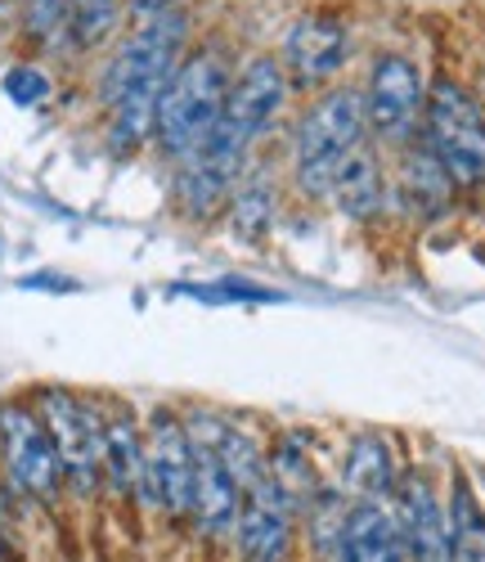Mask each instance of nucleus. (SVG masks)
<instances>
[{
  "instance_id": "obj_1",
  "label": "nucleus",
  "mask_w": 485,
  "mask_h": 562,
  "mask_svg": "<svg viewBox=\"0 0 485 562\" xmlns=\"http://www.w3.org/2000/svg\"><path fill=\"white\" fill-rule=\"evenodd\" d=\"M283 100H287V72L270 55H257L229 81L216 131L203 139L199 154L176 167V203L184 216L212 221L221 207H229L257 139L274 126Z\"/></svg>"
},
{
  "instance_id": "obj_2",
  "label": "nucleus",
  "mask_w": 485,
  "mask_h": 562,
  "mask_svg": "<svg viewBox=\"0 0 485 562\" xmlns=\"http://www.w3.org/2000/svg\"><path fill=\"white\" fill-rule=\"evenodd\" d=\"M189 36V19L180 10H158L144 14L139 27L117 45V55L104 72V104L113 109L109 139L117 154H135L144 139L154 135L158 122V100L180 68V50Z\"/></svg>"
},
{
  "instance_id": "obj_3",
  "label": "nucleus",
  "mask_w": 485,
  "mask_h": 562,
  "mask_svg": "<svg viewBox=\"0 0 485 562\" xmlns=\"http://www.w3.org/2000/svg\"><path fill=\"white\" fill-rule=\"evenodd\" d=\"M364 95L351 86H337L328 95H319L306 117L297 122L293 135V180L306 199H328L332 180L342 176V167L364 149Z\"/></svg>"
},
{
  "instance_id": "obj_4",
  "label": "nucleus",
  "mask_w": 485,
  "mask_h": 562,
  "mask_svg": "<svg viewBox=\"0 0 485 562\" xmlns=\"http://www.w3.org/2000/svg\"><path fill=\"white\" fill-rule=\"evenodd\" d=\"M229 81H234V72L221 50H199V55L180 59V68L171 72L162 100H158V122H154V135L167 158L184 162L203 149V139L221 122Z\"/></svg>"
},
{
  "instance_id": "obj_5",
  "label": "nucleus",
  "mask_w": 485,
  "mask_h": 562,
  "mask_svg": "<svg viewBox=\"0 0 485 562\" xmlns=\"http://www.w3.org/2000/svg\"><path fill=\"white\" fill-rule=\"evenodd\" d=\"M32 409L45 424L64 468V491L81 504H90L104 491V432H100V409L86 396L68 387H41L32 396Z\"/></svg>"
},
{
  "instance_id": "obj_6",
  "label": "nucleus",
  "mask_w": 485,
  "mask_h": 562,
  "mask_svg": "<svg viewBox=\"0 0 485 562\" xmlns=\"http://www.w3.org/2000/svg\"><path fill=\"white\" fill-rule=\"evenodd\" d=\"M422 145L454 184H485V113L450 77L427 90Z\"/></svg>"
},
{
  "instance_id": "obj_7",
  "label": "nucleus",
  "mask_w": 485,
  "mask_h": 562,
  "mask_svg": "<svg viewBox=\"0 0 485 562\" xmlns=\"http://www.w3.org/2000/svg\"><path fill=\"white\" fill-rule=\"evenodd\" d=\"M193 504V441L176 409H154L144 424V482L139 508L162 513L167 522H189Z\"/></svg>"
},
{
  "instance_id": "obj_8",
  "label": "nucleus",
  "mask_w": 485,
  "mask_h": 562,
  "mask_svg": "<svg viewBox=\"0 0 485 562\" xmlns=\"http://www.w3.org/2000/svg\"><path fill=\"white\" fill-rule=\"evenodd\" d=\"M0 463H5V477L23 499L45 504V508L59 504L64 468H59L50 432H45L32 405H19V401L0 405Z\"/></svg>"
},
{
  "instance_id": "obj_9",
  "label": "nucleus",
  "mask_w": 485,
  "mask_h": 562,
  "mask_svg": "<svg viewBox=\"0 0 485 562\" xmlns=\"http://www.w3.org/2000/svg\"><path fill=\"white\" fill-rule=\"evenodd\" d=\"M427 113L422 72L405 55H377L364 90V126L386 145H414Z\"/></svg>"
},
{
  "instance_id": "obj_10",
  "label": "nucleus",
  "mask_w": 485,
  "mask_h": 562,
  "mask_svg": "<svg viewBox=\"0 0 485 562\" xmlns=\"http://www.w3.org/2000/svg\"><path fill=\"white\" fill-rule=\"evenodd\" d=\"M234 549H238V562H293L297 508L274 486V477L257 482L243 495L238 522H234Z\"/></svg>"
},
{
  "instance_id": "obj_11",
  "label": "nucleus",
  "mask_w": 485,
  "mask_h": 562,
  "mask_svg": "<svg viewBox=\"0 0 485 562\" xmlns=\"http://www.w3.org/2000/svg\"><path fill=\"white\" fill-rule=\"evenodd\" d=\"M392 513L401 522V540H405V558L409 562H450L445 504L436 499V486L422 473H405L396 482Z\"/></svg>"
},
{
  "instance_id": "obj_12",
  "label": "nucleus",
  "mask_w": 485,
  "mask_h": 562,
  "mask_svg": "<svg viewBox=\"0 0 485 562\" xmlns=\"http://www.w3.org/2000/svg\"><path fill=\"white\" fill-rule=\"evenodd\" d=\"M238 486L234 477L225 473V463L212 446L193 441V504H189V527L199 531L203 540H221V536H234V522H238Z\"/></svg>"
},
{
  "instance_id": "obj_13",
  "label": "nucleus",
  "mask_w": 485,
  "mask_h": 562,
  "mask_svg": "<svg viewBox=\"0 0 485 562\" xmlns=\"http://www.w3.org/2000/svg\"><path fill=\"white\" fill-rule=\"evenodd\" d=\"M283 64L293 72V86H302V90L324 86L347 64V27L332 23V19H302L293 32H287Z\"/></svg>"
},
{
  "instance_id": "obj_14",
  "label": "nucleus",
  "mask_w": 485,
  "mask_h": 562,
  "mask_svg": "<svg viewBox=\"0 0 485 562\" xmlns=\"http://www.w3.org/2000/svg\"><path fill=\"white\" fill-rule=\"evenodd\" d=\"M100 432H104V491L117 504H139L144 482V432L126 405L100 409Z\"/></svg>"
},
{
  "instance_id": "obj_15",
  "label": "nucleus",
  "mask_w": 485,
  "mask_h": 562,
  "mask_svg": "<svg viewBox=\"0 0 485 562\" xmlns=\"http://www.w3.org/2000/svg\"><path fill=\"white\" fill-rule=\"evenodd\" d=\"M332 562H409L392 504H351Z\"/></svg>"
},
{
  "instance_id": "obj_16",
  "label": "nucleus",
  "mask_w": 485,
  "mask_h": 562,
  "mask_svg": "<svg viewBox=\"0 0 485 562\" xmlns=\"http://www.w3.org/2000/svg\"><path fill=\"white\" fill-rule=\"evenodd\" d=\"M396 454H392V441L377 437V432H360L351 446H347V459H342V491L351 504H392L396 495Z\"/></svg>"
},
{
  "instance_id": "obj_17",
  "label": "nucleus",
  "mask_w": 485,
  "mask_h": 562,
  "mask_svg": "<svg viewBox=\"0 0 485 562\" xmlns=\"http://www.w3.org/2000/svg\"><path fill=\"white\" fill-rule=\"evenodd\" d=\"M328 199H337L342 216H351V221H373L386 207V180H382L369 149H356V158L342 167V176L332 180Z\"/></svg>"
},
{
  "instance_id": "obj_18",
  "label": "nucleus",
  "mask_w": 485,
  "mask_h": 562,
  "mask_svg": "<svg viewBox=\"0 0 485 562\" xmlns=\"http://www.w3.org/2000/svg\"><path fill=\"white\" fill-rule=\"evenodd\" d=\"M445 522H450V562H485V508L463 473L450 482Z\"/></svg>"
},
{
  "instance_id": "obj_19",
  "label": "nucleus",
  "mask_w": 485,
  "mask_h": 562,
  "mask_svg": "<svg viewBox=\"0 0 485 562\" xmlns=\"http://www.w3.org/2000/svg\"><path fill=\"white\" fill-rule=\"evenodd\" d=\"M450 190H454V180L445 176V167L431 158V149H405V167H401V199L422 207V212H441L450 203Z\"/></svg>"
},
{
  "instance_id": "obj_20",
  "label": "nucleus",
  "mask_w": 485,
  "mask_h": 562,
  "mask_svg": "<svg viewBox=\"0 0 485 562\" xmlns=\"http://www.w3.org/2000/svg\"><path fill=\"white\" fill-rule=\"evenodd\" d=\"M229 216H234V234L243 244L266 239V229L274 221V190H270V180H261V176L238 180V190L229 199Z\"/></svg>"
},
{
  "instance_id": "obj_21",
  "label": "nucleus",
  "mask_w": 485,
  "mask_h": 562,
  "mask_svg": "<svg viewBox=\"0 0 485 562\" xmlns=\"http://www.w3.org/2000/svg\"><path fill=\"white\" fill-rule=\"evenodd\" d=\"M117 14H122L117 0H68V32H72V45H81V50L100 45V41L117 27Z\"/></svg>"
},
{
  "instance_id": "obj_22",
  "label": "nucleus",
  "mask_w": 485,
  "mask_h": 562,
  "mask_svg": "<svg viewBox=\"0 0 485 562\" xmlns=\"http://www.w3.org/2000/svg\"><path fill=\"white\" fill-rule=\"evenodd\" d=\"M5 95H10L14 104L32 109V104H41L45 95H50V77H45L41 68H32V64L10 68V72H5Z\"/></svg>"
},
{
  "instance_id": "obj_23",
  "label": "nucleus",
  "mask_w": 485,
  "mask_h": 562,
  "mask_svg": "<svg viewBox=\"0 0 485 562\" xmlns=\"http://www.w3.org/2000/svg\"><path fill=\"white\" fill-rule=\"evenodd\" d=\"M27 32L41 41H55L59 32H68V0H32Z\"/></svg>"
},
{
  "instance_id": "obj_24",
  "label": "nucleus",
  "mask_w": 485,
  "mask_h": 562,
  "mask_svg": "<svg viewBox=\"0 0 485 562\" xmlns=\"http://www.w3.org/2000/svg\"><path fill=\"white\" fill-rule=\"evenodd\" d=\"M135 14H158V10H176V0H131Z\"/></svg>"
},
{
  "instance_id": "obj_25",
  "label": "nucleus",
  "mask_w": 485,
  "mask_h": 562,
  "mask_svg": "<svg viewBox=\"0 0 485 562\" xmlns=\"http://www.w3.org/2000/svg\"><path fill=\"white\" fill-rule=\"evenodd\" d=\"M0 562H10V544L5 540H0Z\"/></svg>"
}]
</instances>
